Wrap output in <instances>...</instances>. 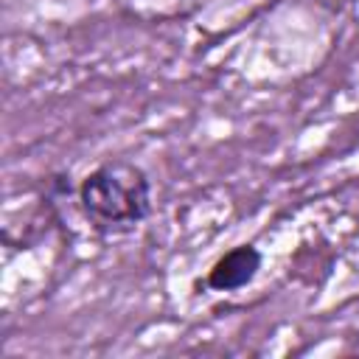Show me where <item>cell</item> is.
Wrapping results in <instances>:
<instances>
[{"instance_id":"cell-1","label":"cell","mask_w":359,"mask_h":359,"mask_svg":"<svg viewBox=\"0 0 359 359\" xmlns=\"http://www.w3.org/2000/svg\"><path fill=\"white\" fill-rule=\"evenodd\" d=\"M79 205L90 227L101 236H123L151 213L149 174L129 160H107L79 185Z\"/></svg>"},{"instance_id":"cell-2","label":"cell","mask_w":359,"mask_h":359,"mask_svg":"<svg viewBox=\"0 0 359 359\" xmlns=\"http://www.w3.org/2000/svg\"><path fill=\"white\" fill-rule=\"evenodd\" d=\"M261 264H264V255H261L258 247L238 244V247L227 250L224 255H219L213 261V266L208 269L205 283L213 292H236V289H244L247 283L255 280Z\"/></svg>"}]
</instances>
